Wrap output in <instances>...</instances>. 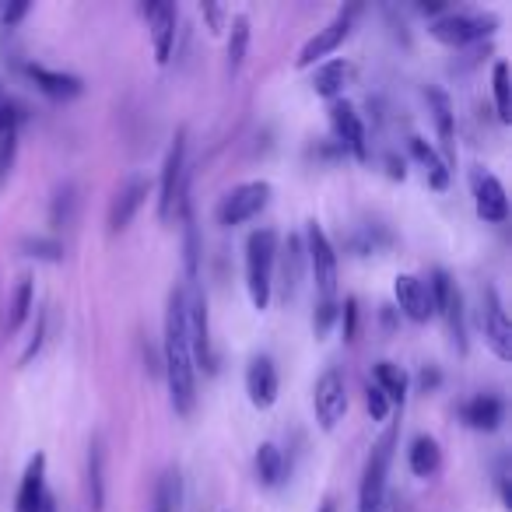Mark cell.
Here are the masks:
<instances>
[{"mask_svg": "<svg viewBox=\"0 0 512 512\" xmlns=\"http://www.w3.org/2000/svg\"><path fill=\"white\" fill-rule=\"evenodd\" d=\"M393 292H397V306L404 309V316L411 323H428L435 316L432 309V295H428V285L414 274H400L393 281Z\"/></svg>", "mask_w": 512, "mask_h": 512, "instance_id": "e0dca14e", "label": "cell"}, {"mask_svg": "<svg viewBox=\"0 0 512 512\" xmlns=\"http://www.w3.org/2000/svg\"><path fill=\"white\" fill-rule=\"evenodd\" d=\"M428 295H432V309L446 320L456 351L463 355V351H467V337H463V295H460V288H456V281L449 278V271H432Z\"/></svg>", "mask_w": 512, "mask_h": 512, "instance_id": "ba28073f", "label": "cell"}, {"mask_svg": "<svg viewBox=\"0 0 512 512\" xmlns=\"http://www.w3.org/2000/svg\"><path fill=\"white\" fill-rule=\"evenodd\" d=\"M267 200H271V183H264V179H256V183H242L221 197L214 218H218V225L235 228V225H242V221L256 218V214L267 207Z\"/></svg>", "mask_w": 512, "mask_h": 512, "instance_id": "52a82bcc", "label": "cell"}, {"mask_svg": "<svg viewBox=\"0 0 512 512\" xmlns=\"http://www.w3.org/2000/svg\"><path fill=\"white\" fill-rule=\"evenodd\" d=\"M22 249H25V256H36V260H50V264L64 260V246H60L57 239H46V235H36V239H22Z\"/></svg>", "mask_w": 512, "mask_h": 512, "instance_id": "836d02e7", "label": "cell"}, {"mask_svg": "<svg viewBox=\"0 0 512 512\" xmlns=\"http://www.w3.org/2000/svg\"><path fill=\"white\" fill-rule=\"evenodd\" d=\"M256 477H260L264 488H278L285 481V453L274 442H264L256 449Z\"/></svg>", "mask_w": 512, "mask_h": 512, "instance_id": "484cf974", "label": "cell"}, {"mask_svg": "<svg viewBox=\"0 0 512 512\" xmlns=\"http://www.w3.org/2000/svg\"><path fill=\"white\" fill-rule=\"evenodd\" d=\"M46 498V456L36 453L25 467V477H22V488H18V502H15V512H36Z\"/></svg>", "mask_w": 512, "mask_h": 512, "instance_id": "ffe728a7", "label": "cell"}, {"mask_svg": "<svg viewBox=\"0 0 512 512\" xmlns=\"http://www.w3.org/2000/svg\"><path fill=\"white\" fill-rule=\"evenodd\" d=\"M25 74L36 81L39 92L50 95V99H57V102L78 99V95L85 92V81L74 78V74H60V71H50V67H39V64H29Z\"/></svg>", "mask_w": 512, "mask_h": 512, "instance_id": "d6986e66", "label": "cell"}, {"mask_svg": "<svg viewBox=\"0 0 512 512\" xmlns=\"http://www.w3.org/2000/svg\"><path fill=\"white\" fill-rule=\"evenodd\" d=\"M183 323H186V341H190L193 369L214 372V355H211V323H207V299L200 292L197 281L183 288Z\"/></svg>", "mask_w": 512, "mask_h": 512, "instance_id": "277c9868", "label": "cell"}, {"mask_svg": "<svg viewBox=\"0 0 512 512\" xmlns=\"http://www.w3.org/2000/svg\"><path fill=\"white\" fill-rule=\"evenodd\" d=\"M313 407H316V421H320L323 432H334L337 421L348 411V390H344V376L337 369H327L316 379Z\"/></svg>", "mask_w": 512, "mask_h": 512, "instance_id": "30bf717a", "label": "cell"}, {"mask_svg": "<svg viewBox=\"0 0 512 512\" xmlns=\"http://www.w3.org/2000/svg\"><path fill=\"white\" fill-rule=\"evenodd\" d=\"M309 246H306V260L309 271H313L316 292H320V302H337V253L334 242L327 239L320 221H309Z\"/></svg>", "mask_w": 512, "mask_h": 512, "instance_id": "8992f818", "label": "cell"}, {"mask_svg": "<svg viewBox=\"0 0 512 512\" xmlns=\"http://www.w3.org/2000/svg\"><path fill=\"white\" fill-rule=\"evenodd\" d=\"M498 491H502V502L505 509H512V491H509V470H505V463L498 467Z\"/></svg>", "mask_w": 512, "mask_h": 512, "instance_id": "b9f144b4", "label": "cell"}, {"mask_svg": "<svg viewBox=\"0 0 512 512\" xmlns=\"http://www.w3.org/2000/svg\"><path fill=\"white\" fill-rule=\"evenodd\" d=\"M372 376H376L379 390L386 393V400H393V404H404V397H407V372L400 369V365L379 362L376 369H372Z\"/></svg>", "mask_w": 512, "mask_h": 512, "instance_id": "4dcf8cb0", "label": "cell"}, {"mask_svg": "<svg viewBox=\"0 0 512 512\" xmlns=\"http://www.w3.org/2000/svg\"><path fill=\"white\" fill-rule=\"evenodd\" d=\"M29 8H32L29 0H18V4H8V8L0 11V22L8 25V29H15V25L22 22L25 15H29Z\"/></svg>", "mask_w": 512, "mask_h": 512, "instance_id": "ab89813d", "label": "cell"}, {"mask_svg": "<svg viewBox=\"0 0 512 512\" xmlns=\"http://www.w3.org/2000/svg\"><path fill=\"white\" fill-rule=\"evenodd\" d=\"M246 393H249V404L267 411V407L278 404V393H281V379H278V365L274 358L267 355H256L246 369Z\"/></svg>", "mask_w": 512, "mask_h": 512, "instance_id": "5bb4252c", "label": "cell"}, {"mask_svg": "<svg viewBox=\"0 0 512 512\" xmlns=\"http://www.w3.org/2000/svg\"><path fill=\"white\" fill-rule=\"evenodd\" d=\"M386 169H390V179H404V162H400L397 155H386Z\"/></svg>", "mask_w": 512, "mask_h": 512, "instance_id": "7bdbcfd3", "label": "cell"}, {"mask_svg": "<svg viewBox=\"0 0 512 512\" xmlns=\"http://www.w3.org/2000/svg\"><path fill=\"white\" fill-rule=\"evenodd\" d=\"M337 316H341V306H337V302H320V306H316V316H313L316 337H327V330L334 327Z\"/></svg>", "mask_w": 512, "mask_h": 512, "instance_id": "d590c367", "label": "cell"}, {"mask_svg": "<svg viewBox=\"0 0 512 512\" xmlns=\"http://www.w3.org/2000/svg\"><path fill=\"white\" fill-rule=\"evenodd\" d=\"M0 109H4V88H0Z\"/></svg>", "mask_w": 512, "mask_h": 512, "instance_id": "c3c4849f", "label": "cell"}, {"mask_svg": "<svg viewBox=\"0 0 512 512\" xmlns=\"http://www.w3.org/2000/svg\"><path fill=\"white\" fill-rule=\"evenodd\" d=\"M428 106H432V116H435V130H439V141H442V151H446V165L456 162V130H453V106H449L446 92L439 88H428L425 92Z\"/></svg>", "mask_w": 512, "mask_h": 512, "instance_id": "7402d4cb", "label": "cell"}, {"mask_svg": "<svg viewBox=\"0 0 512 512\" xmlns=\"http://www.w3.org/2000/svg\"><path fill=\"white\" fill-rule=\"evenodd\" d=\"M344 313H341V327H344V341H355L358 334V299H344Z\"/></svg>", "mask_w": 512, "mask_h": 512, "instance_id": "74e56055", "label": "cell"}, {"mask_svg": "<svg viewBox=\"0 0 512 512\" xmlns=\"http://www.w3.org/2000/svg\"><path fill=\"white\" fill-rule=\"evenodd\" d=\"M365 404H369L372 421H383L386 414H390V400H386V393L379 390L376 383H372V386H369V393H365Z\"/></svg>", "mask_w": 512, "mask_h": 512, "instance_id": "8d00e7d4", "label": "cell"}, {"mask_svg": "<svg viewBox=\"0 0 512 512\" xmlns=\"http://www.w3.org/2000/svg\"><path fill=\"white\" fill-rule=\"evenodd\" d=\"M165 379H169L176 414L190 418L193 404H197V369H193L190 341H186L183 288H172L169 309H165Z\"/></svg>", "mask_w": 512, "mask_h": 512, "instance_id": "6da1fadb", "label": "cell"}, {"mask_svg": "<svg viewBox=\"0 0 512 512\" xmlns=\"http://www.w3.org/2000/svg\"><path fill=\"white\" fill-rule=\"evenodd\" d=\"M43 337H46V313H39V320H36V334H32V341H29V348L22 351V365H29L32 358L43 351Z\"/></svg>", "mask_w": 512, "mask_h": 512, "instance_id": "f35d334b", "label": "cell"}, {"mask_svg": "<svg viewBox=\"0 0 512 512\" xmlns=\"http://www.w3.org/2000/svg\"><path fill=\"white\" fill-rule=\"evenodd\" d=\"M29 313H32V278H22L15 288V295H11V309H8V316H4V330H8V334H18L22 323L29 320Z\"/></svg>", "mask_w": 512, "mask_h": 512, "instance_id": "1f68e13d", "label": "cell"}, {"mask_svg": "<svg viewBox=\"0 0 512 512\" xmlns=\"http://www.w3.org/2000/svg\"><path fill=\"white\" fill-rule=\"evenodd\" d=\"M274 267H278V232L271 228H256L246 239V288L253 299L256 313L271 306L274 292Z\"/></svg>", "mask_w": 512, "mask_h": 512, "instance_id": "7a4b0ae2", "label": "cell"}, {"mask_svg": "<svg viewBox=\"0 0 512 512\" xmlns=\"http://www.w3.org/2000/svg\"><path fill=\"white\" fill-rule=\"evenodd\" d=\"M200 15L207 18V25H211L214 36H218V32L225 29V22H228V11L218 8V4H204V8H200Z\"/></svg>", "mask_w": 512, "mask_h": 512, "instance_id": "60d3db41", "label": "cell"}, {"mask_svg": "<svg viewBox=\"0 0 512 512\" xmlns=\"http://www.w3.org/2000/svg\"><path fill=\"white\" fill-rule=\"evenodd\" d=\"M470 186H474V204H477V218L481 221H498L509 218V200H505V186L498 183L491 172L484 169H474L470 172Z\"/></svg>", "mask_w": 512, "mask_h": 512, "instance_id": "9a60e30c", "label": "cell"}, {"mask_svg": "<svg viewBox=\"0 0 512 512\" xmlns=\"http://www.w3.org/2000/svg\"><path fill=\"white\" fill-rule=\"evenodd\" d=\"M186 204V130H176L172 148L162 165V197H158V218L169 225L176 214H183Z\"/></svg>", "mask_w": 512, "mask_h": 512, "instance_id": "5b68a950", "label": "cell"}, {"mask_svg": "<svg viewBox=\"0 0 512 512\" xmlns=\"http://www.w3.org/2000/svg\"><path fill=\"white\" fill-rule=\"evenodd\" d=\"M355 15H358V8H344L341 15L334 18V22L327 25V29H320L313 39H309L306 46L299 50V57H295V67H313L316 60H323V57H330V53H337L341 50V43L351 36V25H355Z\"/></svg>", "mask_w": 512, "mask_h": 512, "instance_id": "8fae6325", "label": "cell"}, {"mask_svg": "<svg viewBox=\"0 0 512 512\" xmlns=\"http://www.w3.org/2000/svg\"><path fill=\"white\" fill-rule=\"evenodd\" d=\"M439 386V372H421V390H435Z\"/></svg>", "mask_w": 512, "mask_h": 512, "instance_id": "ee69618b", "label": "cell"}, {"mask_svg": "<svg viewBox=\"0 0 512 512\" xmlns=\"http://www.w3.org/2000/svg\"><path fill=\"white\" fill-rule=\"evenodd\" d=\"M421 15H435V11H442V4H421Z\"/></svg>", "mask_w": 512, "mask_h": 512, "instance_id": "bcb514c9", "label": "cell"}, {"mask_svg": "<svg viewBox=\"0 0 512 512\" xmlns=\"http://www.w3.org/2000/svg\"><path fill=\"white\" fill-rule=\"evenodd\" d=\"M463 425L474 428V432H495L502 425V414H505V404L491 393H481V397L467 400L463 404Z\"/></svg>", "mask_w": 512, "mask_h": 512, "instance_id": "44dd1931", "label": "cell"}, {"mask_svg": "<svg viewBox=\"0 0 512 512\" xmlns=\"http://www.w3.org/2000/svg\"><path fill=\"white\" fill-rule=\"evenodd\" d=\"M88 502H92V512H102V505H106V477H102V439H92V446H88Z\"/></svg>", "mask_w": 512, "mask_h": 512, "instance_id": "f546056e", "label": "cell"}, {"mask_svg": "<svg viewBox=\"0 0 512 512\" xmlns=\"http://www.w3.org/2000/svg\"><path fill=\"white\" fill-rule=\"evenodd\" d=\"M228 74H239L242 64H246V53H249V18L246 15H235L232 25H228Z\"/></svg>", "mask_w": 512, "mask_h": 512, "instance_id": "f1b7e54d", "label": "cell"}, {"mask_svg": "<svg viewBox=\"0 0 512 512\" xmlns=\"http://www.w3.org/2000/svg\"><path fill=\"white\" fill-rule=\"evenodd\" d=\"M320 512H334V502H323V509Z\"/></svg>", "mask_w": 512, "mask_h": 512, "instance_id": "7dc6e473", "label": "cell"}, {"mask_svg": "<svg viewBox=\"0 0 512 512\" xmlns=\"http://www.w3.org/2000/svg\"><path fill=\"white\" fill-rule=\"evenodd\" d=\"M330 127H334L341 148H348L358 162H365V158H369V141H365L362 116L355 113V106H351V102H344V99L330 102Z\"/></svg>", "mask_w": 512, "mask_h": 512, "instance_id": "4fadbf2b", "label": "cell"}, {"mask_svg": "<svg viewBox=\"0 0 512 512\" xmlns=\"http://www.w3.org/2000/svg\"><path fill=\"white\" fill-rule=\"evenodd\" d=\"M393 446H397V425H390L365 460L362 488H358V512H386V477H390Z\"/></svg>", "mask_w": 512, "mask_h": 512, "instance_id": "3957f363", "label": "cell"}, {"mask_svg": "<svg viewBox=\"0 0 512 512\" xmlns=\"http://www.w3.org/2000/svg\"><path fill=\"white\" fill-rule=\"evenodd\" d=\"M411 155L418 158V165L425 169V179L435 186V190H446L449 186V165L442 162L439 155H435L432 148H428V141H421V137H411Z\"/></svg>", "mask_w": 512, "mask_h": 512, "instance_id": "4316f807", "label": "cell"}, {"mask_svg": "<svg viewBox=\"0 0 512 512\" xmlns=\"http://www.w3.org/2000/svg\"><path fill=\"white\" fill-rule=\"evenodd\" d=\"M481 327H484V341L491 344V351H495L502 362H509L512 358V327H509V316H505V309H502V299H498V292L491 285L481 292Z\"/></svg>", "mask_w": 512, "mask_h": 512, "instance_id": "7c38bea8", "label": "cell"}, {"mask_svg": "<svg viewBox=\"0 0 512 512\" xmlns=\"http://www.w3.org/2000/svg\"><path fill=\"white\" fill-rule=\"evenodd\" d=\"M74 214V186H60L57 197H53V225H67Z\"/></svg>", "mask_w": 512, "mask_h": 512, "instance_id": "e575fe53", "label": "cell"}, {"mask_svg": "<svg viewBox=\"0 0 512 512\" xmlns=\"http://www.w3.org/2000/svg\"><path fill=\"white\" fill-rule=\"evenodd\" d=\"M18 120H22V113H18V109L11 106V102H4V109H0V179L8 176L11 162H15Z\"/></svg>", "mask_w": 512, "mask_h": 512, "instance_id": "d4e9b609", "label": "cell"}, {"mask_svg": "<svg viewBox=\"0 0 512 512\" xmlns=\"http://www.w3.org/2000/svg\"><path fill=\"white\" fill-rule=\"evenodd\" d=\"M141 11H144V18H148V25H151L155 60H158V64H169L172 43H176V22H179L176 4H165V0H151V4H144Z\"/></svg>", "mask_w": 512, "mask_h": 512, "instance_id": "2e32d148", "label": "cell"}, {"mask_svg": "<svg viewBox=\"0 0 512 512\" xmlns=\"http://www.w3.org/2000/svg\"><path fill=\"white\" fill-rule=\"evenodd\" d=\"M407 463H411V470L418 477H435L442 467L439 442H435L432 435H418V439L411 442V449H407Z\"/></svg>", "mask_w": 512, "mask_h": 512, "instance_id": "cb8c5ba5", "label": "cell"}, {"mask_svg": "<svg viewBox=\"0 0 512 512\" xmlns=\"http://www.w3.org/2000/svg\"><path fill=\"white\" fill-rule=\"evenodd\" d=\"M491 88H495L498 120H502V123H512V85H509V64H495V71H491Z\"/></svg>", "mask_w": 512, "mask_h": 512, "instance_id": "d6a6232c", "label": "cell"}, {"mask_svg": "<svg viewBox=\"0 0 512 512\" xmlns=\"http://www.w3.org/2000/svg\"><path fill=\"white\" fill-rule=\"evenodd\" d=\"M348 78H351V64H348V60H327V64L316 67L313 92L323 95V99H337V95L344 92V85H348Z\"/></svg>", "mask_w": 512, "mask_h": 512, "instance_id": "603a6c76", "label": "cell"}, {"mask_svg": "<svg viewBox=\"0 0 512 512\" xmlns=\"http://www.w3.org/2000/svg\"><path fill=\"white\" fill-rule=\"evenodd\" d=\"M495 15H442L439 22H432V36L446 46H470L477 39L495 32Z\"/></svg>", "mask_w": 512, "mask_h": 512, "instance_id": "9c48e42d", "label": "cell"}, {"mask_svg": "<svg viewBox=\"0 0 512 512\" xmlns=\"http://www.w3.org/2000/svg\"><path fill=\"white\" fill-rule=\"evenodd\" d=\"M302 239L292 235L285 242V249L278 246V260H281V281H285V299H292L295 288H299V278H302Z\"/></svg>", "mask_w": 512, "mask_h": 512, "instance_id": "83f0119b", "label": "cell"}, {"mask_svg": "<svg viewBox=\"0 0 512 512\" xmlns=\"http://www.w3.org/2000/svg\"><path fill=\"white\" fill-rule=\"evenodd\" d=\"M36 512H57V505H53V498H50V495H46V498H43V505H39V509H36Z\"/></svg>", "mask_w": 512, "mask_h": 512, "instance_id": "f6af8a7d", "label": "cell"}, {"mask_svg": "<svg viewBox=\"0 0 512 512\" xmlns=\"http://www.w3.org/2000/svg\"><path fill=\"white\" fill-rule=\"evenodd\" d=\"M148 190H151V183L148 179H130L127 186H123L120 193H116V200H113V207H109V232H123V228L134 221V214L141 211V204H144V197H148Z\"/></svg>", "mask_w": 512, "mask_h": 512, "instance_id": "ac0fdd59", "label": "cell"}]
</instances>
